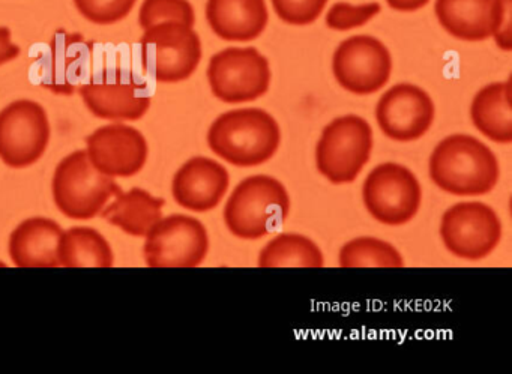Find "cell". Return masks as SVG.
<instances>
[{"label": "cell", "mask_w": 512, "mask_h": 374, "mask_svg": "<svg viewBox=\"0 0 512 374\" xmlns=\"http://www.w3.org/2000/svg\"><path fill=\"white\" fill-rule=\"evenodd\" d=\"M380 11L382 8L377 2L358 5V7L347 4V2H338V4L332 5L331 10L326 14V25L332 31H350V29L367 25Z\"/></svg>", "instance_id": "27"}, {"label": "cell", "mask_w": 512, "mask_h": 374, "mask_svg": "<svg viewBox=\"0 0 512 374\" xmlns=\"http://www.w3.org/2000/svg\"><path fill=\"white\" fill-rule=\"evenodd\" d=\"M371 151V125L361 116H341L326 125L317 142V170L332 184H352L370 160Z\"/></svg>", "instance_id": "5"}, {"label": "cell", "mask_w": 512, "mask_h": 374, "mask_svg": "<svg viewBox=\"0 0 512 374\" xmlns=\"http://www.w3.org/2000/svg\"><path fill=\"white\" fill-rule=\"evenodd\" d=\"M164 205L166 202L161 197H154L142 188H133L128 193L118 194L115 202L101 211V217L128 235L143 238L163 218Z\"/></svg>", "instance_id": "21"}, {"label": "cell", "mask_w": 512, "mask_h": 374, "mask_svg": "<svg viewBox=\"0 0 512 374\" xmlns=\"http://www.w3.org/2000/svg\"><path fill=\"white\" fill-rule=\"evenodd\" d=\"M49 116L31 100L11 103L0 112V160L13 169L38 163L50 143Z\"/></svg>", "instance_id": "9"}, {"label": "cell", "mask_w": 512, "mask_h": 374, "mask_svg": "<svg viewBox=\"0 0 512 374\" xmlns=\"http://www.w3.org/2000/svg\"><path fill=\"white\" fill-rule=\"evenodd\" d=\"M79 92L89 112L106 121H139L152 103L145 83H89Z\"/></svg>", "instance_id": "16"}, {"label": "cell", "mask_w": 512, "mask_h": 374, "mask_svg": "<svg viewBox=\"0 0 512 374\" xmlns=\"http://www.w3.org/2000/svg\"><path fill=\"white\" fill-rule=\"evenodd\" d=\"M280 143V125L262 109L230 110L218 116L208 131L211 151L236 167L268 163Z\"/></svg>", "instance_id": "2"}, {"label": "cell", "mask_w": 512, "mask_h": 374, "mask_svg": "<svg viewBox=\"0 0 512 374\" xmlns=\"http://www.w3.org/2000/svg\"><path fill=\"white\" fill-rule=\"evenodd\" d=\"M206 74L214 97L227 104L259 100L269 91L272 79L268 59L254 47H229L217 53Z\"/></svg>", "instance_id": "7"}, {"label": "cell", "mask_w": 512, "mask_h": 374, "mask_svg": "<svg viewBox=\"0 0 512 374\" xmlns=\"http://www.w3.org/2000/svg\"><path fill=\"white\" fill-rule=\"evenodd\" d=\"M362 199L374 220L386 226H403L418 214L422 190L407 167L383 163L365 179Z\"/></svg>", "instance_id": "8"}, {"label": "cell", "mask_w": 512, "mask_h": 374, "mask_svg": "<svg viewBox=\"0 0 512 374\" xmlns=\"http://www.w3.org/2000/svg\"><path fill=\"white\" fill-rule=\"evenodd\" d=\"M511 0H494L491 37L503 52L512 50Z\"/></svg>", "instance_id": "29"}, {"label": "cell", "mask_w": 512, "mask_h": 374, "mask_svg": "<svg viewBox=\"0 0 512 374\" xmlns=\"http://www.w3.org/2000/svg\"><path fill=\"white\" fill-rule=\"evenodd\" d=\"M209 236L197 218H161L146 235V265L151 268H196L208 256Z\"/></svg>", "instance_id": "11"}, {"label": "cell", "mask_w": 512, "mask_h": 374, "mask_svg": "<svg viewBox=\"0 0 512 374\" xmlns=\"http://www.w3.org/2000/svg\"><path fill=\"white\" fill-rule=\"evenodd\" d=\"M58 259L64 268H112L115 257L100 232L91 227H73L62 233Z\"/></svg>", "instance_id": "22"}, {"label": "cell", "mask_w": 512, "mask_h": 374, "mask_svg": "<svg viewBox=\"0 0 512 374\" xmlns=\"http://www.w3.org/2000/svg\"><path fill=\"white\" fill-rule=\"evenodd\" d=\"M430 176L440 190L452 196H484L499 182L500 167L487 145L467 134H454L434 148Z\"/></svg>", "instance_id": "1"}, {"label": "cell", "mask_w": 512, "mask_h": 374, "mask_svg": "<svg viewBox=\"0 0 512 374\" xmlns=\"http://www.w3.org/2000/svg\"><path fill=\"white\" fill-rule=\"evenodd\" d=\"M146 73L160 83L190 79L202 61V41L191 26L164 22L146 29L140 38Z\"/></svg>", "instance_id": "6"}, {"label": "cell", "mask_w": 512, "mask_h": 374, "mask_svg": "<svg viewBox=\"0 0 512 374\" xmlns=\"http://www.w3.org/2000/svg\"><path fill=\"white\" fill-rule=\"evenodd\" d=\"M434 115L436 109L430 95L410 83L392 86L376 107L380 130L395 142L421 139L433 125Z\"/></svg>", "instance_id": "13"}, {"label": "cell", "mask_w": 512, "mask_h": 374, "mask_svg": "<svg viewBox=\"0 0 512 374\" xmlns=\"http://www.w3.org/2000/svg\"><path fill=\"white\" fill-rule=\"evenodd\" d=\"M52 190L59 211L79 221L98 217L110 199L122 193L115 179L95 169L86 151L73 152L58 164Z\"/></svg>", "instance_id": "4"}, {"label": "cell", "mask_w": 512, "mask_h": 374, "mask_svg": "<svg viewBox=\"0 0 512 374\" xmlns=\"http://www.w3.org/2000/svg\"><path fill=\"white\" fill-rule=\"evenodd\" d=\"M494 0H436L437 22L451 37L479 43L491 37Z\"/></svg>", "instance_id": "19"}, {"label": "cell", "mask_w": 512, "mask_h": 374, "mask_svg": "<svg viewBox=\"0 0 512 374\" xmlns=\"http://www.w3.org/2000/svg\"><path fill=\"white\" fill-rule=\"evenodd\" d=\"M164 22H179L193 28L196 13L190 0H143L139 23L143 31Z\"/></svg>", "instance_id": "25"}, {"label": "cell", "mask_w": 512, "mask_h": 374, "mask_svg": "<svg viewBox=\"0 0 512 374\" xmlns=\"http://www.w3.org/2000/svg\"><path fill=\"white\" fill-rule=\"evenodd\" d=\"M229 184L226 167L211 158L194 157L176 172L173 199L188 211H212L226 196Z\"/></svg>", "instance_id": "15"}, {"label": "cell", "mask_w": 512, "mask_h": 374, "mask_svg": "<svg viewBox=\"0 0 512 374\" xmlns=\"http://www.w3.org/2000/svg\"><path fill=\"white\" fill-rule=\"evenodd\" d=\"M440 236L446 250L458 259L481 260L499 245L502 223L485 203H457L443 214Z\"/></svg>", "instance_id": "10"}, {"label": "cell", "mask_w": 512, "mask_h": 374, "mask_svg": "<svg viewBox=\"0 0 512 374\" xmlns=\"http://www.w3.org/2000/svg\"><path fill=\"white\" fill-rule=\"evenodd\" d=\"M332 73L338 85L350 94H376L391 79L392 56L377 38L356 35L335 50Z\"/></svg>", "instance_id": "12"}, {"label": "cell", "mask_w": 512, "mask_h": 374, "mask_svg": "<svg viewBox=\"0 0 512 374\" xmlns=\"http://www.w3.org/2000/svg\"><path fill=\"white\" fill-rule=\"evenodd\" d=\"M275 14L290 26H308L325 11L328 0H271Z\"/></svg>", "instance_id": "28"}, {"label": "cell", "mask_w": 512, "mask_h": 374, "mask_svg": "<svg viewBox=\"0 0 512 374\" xmlns=\"http://www.w3.org/2000/svg\"><path fill=\"white\" fill-rule=\"evenodd\" d=\"M289 211V193L278 179L250 176L230 194L224 208V223L236 238L256 241L277 230Z\"/></svg>", "instance_id": "3"}, {"label": "cell", "mask_w": 512, "mask_h": 374, "mask_svg": "<svg viewBox=\"0 0 512 374\" xmlns=\"http://www.w3.org/2000/svg\"><path fill=\"white\" fill-rule=\"evenodd\" d=\"M88 157L95 169L110 178H131L148 161V142L139 130L115 124L98 128L86 139Z\"/></svg>", "instance_id": "14"}, {"label": "cell", "mask_w": 512, "mask_h": 374, "mask_svg": "<svg viewBox=\"0 0 512 374\" xmlns=\"http://www.w3.org/2000/svg\"><path fill=\"white\" fill-rule=\"evenodd\" d=\"M323 253L311 239L296 233L278 235L260 251V268H322Z\"/></svg>", "instance_id": "23"}, {"label": "cell", "mask_w": 512, "mask_h": 374, "mask_svg": "<svg viewBox=\"0 0 512 374\" xmlns=\"http://www.w3.org/2000/svg\"><path fill=\"white\" fill-rule=\"evenodd\" d=\"M20 47L13 43L10 29L0 28V67L19 58Z\"/></svg>", "instance_id": "30"}, {"label": "cell", "mask_w": 512, "mask_h": 374, "mask_svg": "<svg viewBox=\"0 0 512 374\" xmlns=\"http://www.w3.org/2000/svg\"><path fill=\"white\" fill-rule=\"evenodd\" d=\"M470 118L479 133L502 145L512 142L511 80L491 83L473 98Z\"/></svg>", "instance_id": "20"}, {"label": "cell", "mask_w": 512, "mask_h": 374, "mask_svg": "<svg viewBox=\"0 0 512 374\" xmlns=\"http://www.w3.org/2000/svg\"><path fill=\"white\" fill-rule=\"evenodd\" d=\"M206 20L221 40L248 43L263 34L269 13L265 0H208Z\"/></svg>", "instance_id": "17"}, {"label": "cell", "mask_w": 512, "mask_h": 374, "mask_svg": "<svg viewBox=\"0 0 512 374\" xmlns=\"http://www.w3.org/2000/svg\"><path fill=\"white\" fill-rule=\"evenodd\" d=\"M137 0H74L79 13L88 22L110 26L121 22L136 7Z\"/></svg>", "instance_id": "26"}, {"label": "cell", "mask_w": 512, "mask_h": 374, "mask_svg": "<svg viewBox=\"0 0 512 374\" xmlns=\"http://www.w3.org/2000/svg\"><path fill=\"white\" fill-rule=\"evenodd\" d=\"M388 7L400 13H415L421 10L430 0H386Z\"/></svg>", "instance_id": "31"}, {"label": "cell", "mask_w": 512, "mask_h": 374, "mask_svg": "<svg viewBox=\"0 0 512 374\" xmlns=\"http://www.w3.org/2000/svg\"><path fill=\"white\" fill-rule=\"evenodd\" d=\"M341 268H403L400 251L382 239L362 236L341 247Z\"/></svg>", "instance_id": "24"}, {"label": "cell", "mask_w": 512, "mask_h": 374, "mask_svg": "<svg viewBox=\"0 0 512 374\" xmlns=\"http://www.w3.org/2000/svg\"><path fill=\"white\" fill-rule=\"evenodd\" d=\"M62 233V227L50 218L23 221L10 236L11 260L19 268H58Z\"/></svg>", "instance_id": "18"}]
</instances>
